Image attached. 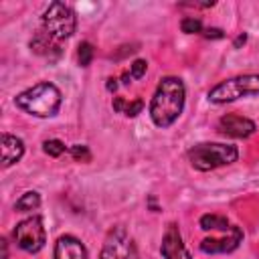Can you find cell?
<instances>
[{"instance_id":"obj_1","label":"cell","mask_w":259,"mask_h":259,"mask_svg":"<svg viewBox=\"0 0 259 259\" xmlns=\"http://www.w3.org/2000/svg\"><path fill=\"white\" fill-rule=\"evenodd\" d=\"M186 101V89L182 79L164 77L150 101V117L158 127H170L182 113Z\"/></svg>"},{"instance_id":"obj_2","label":"cell","mask_w":259,"mask_h":259,"mask_svg":"<svg viewBox=\"0 0 259 259\" xmlns=\"http://www.w3.org/2000/svg\"><path fill=\"white\" fill-rule=\"evenodd\" d=\"M61 103H63V95H61L59 87L49 81H40L14 97V105L34 117L57 115L61 109Z\"/></svg>"},{"instance_id":"obj_3","label":"cell","mask_w":259,"mask_h":259,"mask_svg":"<svg viewBox=\"0 0 259 259\" xmlns=\"http://www.w3.org/2000/svg\"><path fill=\"white\" fill-rule=\"evenodd\" d=\"M239 158V150L231 144H196L188 150V162L192 164V168L200 170V172H208L221 166H229L233 162H237Z\"/></svg>"},{"instance_id":"obj_4","label":"cell","mask_w":259,"mask_h":259,"mask_svg":"<svg viewBox=\"0 0 259 259\" xmlns=\"http://www.w3.org/2000/svg\"><path fill=\"white\" fill-rule=\"evenodd\" d=\"M40 24H42V32H47L51 38L63 40V38H69L75 32L77 16L67 4L51 2L49 8L40 16Z\"/></svg>"},{"instance_id":"obj_5","label":"cell","mask_w":259,"mask_h":259,"mask_svg":"<svg viewBox=\"0 0 259 259\" xmlns=\"http://www.w3.org/2000/svg\"><path fill=\"white\" fill-rule=\"evenodd\" d=\"M247 95H259V75H239L221 81L208 91V101L229 103Z\"/></svg>"},{"instance_id":"obj_6","label":"cell","mask_w":259,"mask_h":259,"mask_svg":"<svg viewBox=\"0 0 259 259\" xmlns=\"http://www.w3.org/2000/svg\"><path fill=\"white\" fill-rule=\"evenodd\" d=\"M16 245L26 251V253H36L45 247V241H47V233H45V227H42V221L40 217H28L24 221H20L16 227H14V233H12Z\"/></svg>"},{"instance_id":"obj_7","label":"cell","mask_w":259,"mask_h":259,"mask_svg":"<svg viewBox=\"0 0 259 259\" xmlns=\"http://www.w3.org/2000/svg\"><path fill=\"white\" fill-rule=\"evenodd\" d=\"M99 259H140L138 249L123 227H115L107 233Z\"/></svg>"},{"instance_id":"obj_8","label":"cell","mask_w":259,"mask_h":259,"mask_svg":"<svg viewBox=\"0 0 259 259\" xmlns=\"http://www.w3.org/2000/svg\"><path fill=\"white\" fill-rule=\"evenodd\" d=\"M219 132L223 136H229V138H249L251 134H255L257 125L253 119L249 117H243V115H237V113H227L219 119Z\"/></svg>"},{"instance_id":"obj_9","label":"cell","mask_w":259,"mask_h":259,"mask_svg":"<svg viewBox=\"0 0 259 259\" xmlns=\"http://www.w3.org/2000/svg\"><path fill=\"white\" fill-rule=\"evenodd\" d=\"M160 253H162V259H192L188 249L184 247L182 235H180V231H178V227L174 223H170L166 227V231H164Z\"/></svg>"},{"instance_id":"obj_10","label":"cell","mask_w":259,"mask_h":259,"mask_svg":"<svg viewBox=\"0 0 259 259\" xmlns=\"http://www.w3.org/2000/svg\"><path fill=\"white\" fill-rule=\"evenodd\" d=\"M241 239H243V231L233 225L227 231L225 237H217V239H210L208 237V239H202L200 241V251L202 253H210V255H214V253H231V251H235L239 247Z\"/></svg>"},{"instance_id":"obj_11","label":"cell","mask_w":259,"mask_h":259,"mask_svg":"<svg viewBox=\"0 0 259 259\" xmlns=\"http://www.w3.org/2000/svg\"><path fill=\"white\" fill-rule=\"evenodd\" d=\"M55 259H87V251L83 247V243L73 237V235H63L57 239L55 243V251H53Z\"/></svg>"},{"instance_id":"obj_12","label":"cell","mask_w":259,"mask_h":259,"mask_svg":"<svg viewBox=\"0 0 259 259\" xmlns=\"http://www.w3.org/2000/svg\"><path fill=\"white\" fill-rule=\"evenodd\" d=\"M24 154V144L12 134H2V166L8 168L16 164Z\"/></svg>"},{"instance_id":"obj_13","label":"cell","mask_w":259,"mask_h":259,"mask_svg":"<svg viewBox=\"0 0 259 259\" xmlns=\"http://www.w3.org/2000/svg\"><path fill=\"white\" fill-rule=\"evenodd\" d=\"M30 49L36 53V55H42V57H49V59H55L61 55V49L57 45L55 38H51L47 32H36L34 38L30 40Z\"/></svg>"},{"instance_id":"obj_14","label":"cell","mask_w":259,"mask_h":259,"mask_svg":"<svg viewBox=\"0 0 259 259\" xmlns=\"http://www.w3.org/2000/svg\"><path fill=\"white\" fill-rule=\"evenodd\" d=\"M113 109L121 115H127V117H134L138 115L142 109H144V101L140 97L136 99H125V97H115L113 99Z\"/></svg>"},{"instance_id":"obj_15","label":"cell","mask_w":259,"mask_h":259,"mask_svg":"<svg viewBox=\"0 0 259 259\" xmlns=\"http://www.w3.org/2000/svg\"><path fill=\"white\" fill-rule=\"evenodd\" d=\"M233 225L229 223V219L227 217H223V214H202L200 217V229H204V231H229Z\"/></svg>"},{"instance_id":"obj_16","label":"cell","mask_w":259,"mask_h":259,"mask_svg":"<svg viewBox=\"0 0 259 259\" xmlns=\"http://www.w3.org/2000/svg\"><path fill=\"white\" fill-rule=\"evenodd\" d=\"M38 204H40V194H38V192H34V190H28V192H24V194L16 200L14 208H16V210H20V212H26V210L36 208Z\"/></svg>"},{"instance_id":"obj_17","label":"cell","mask_w":259,"mask_h":259,"mask_svg":"<svg viewBox=\"0 0 259 259\" xmlns=\"http://www.w3.org/2000/svg\"><path fill=\"white\" fill-rule=\"evenodd\" d=\"M180 28H182V32H186V34H194V32H202V30H204L200 18H194V16H184V18L180 20Z\"/></svg>"},{"instance_id":"obj_18","label":"cell","mask_w":259,"mask_h":259,"mask_svg":"<svg viewBox=\"0 0 259 259\" xmlns=\"http://www.w3.org/2000/svg\"><path fill=\"white\" fill-rule=\"evenodd\" d=\"M77 61L81 67H89L91 61H93V47L91 42H81L79 49H77Z\"/></svg>"},{"instance_id":"obj_19","label":"cell","mask_w":259,"mask_h":259,"mask_svg":"<svg viewBox=\"0 0 259 259\" xmlns=\"http://www.w3.org/2000/svg\"><path fill=\"white\" fill-rule=\"evenodd\" d=\"M42 150H45V154H49V156H53V158H59V156L67 150V146H65L61 140H47V142L42 144Z\"/></svg>"},{"instance_id":"obj_20","label":"cell","mask_w":259,"mask_h":259,"mask_svg":"<svg viewBox=\"0 0 259 259\" xmlns=\"http://www.w3.org/2000/svg\"><path fill=\"white\" fill-rule=\"evenodd\" d=\"M146 69H148V63L144 59H138L130 65V77L132 79H142L146 75Z\"/></svg>"},{"instance_id":"obj_21","label":"cell","mask_w":259,"mask_h":259,"mask_svg":"<svg viewBox=\"0 0 259 259\" xmlns=\"http://www.w3.org/2000/svg\"><path fill=\"white\" fill-rule=\"evenodd\" d=\"M69 152H71V156H73L75 160H81V162H89V160H91V152L87 150V146L75 144V146L69 148Z\"/></svg>"},{"instance_id":"obj_22","label":"cell","mask_w":259,"mask_h":259,"mask_svg":"<svg viewBox=\"0 0 259 259\" xmlns=\"http://www.w3.org/2000/svg\"><path fill=\"white\" fill-rule=\"evenodd\" d=\"M202 34H204L206 38H223V36H225L221 28H204Z\"/></svg>"},{"instance_id":"obj_23","label":"cell","mask_w":259,"mask_h":259,"mask_svg":"<svg viewBox=\"0 0 259 259\" xmlns=\"http://www.w3.org/2000/svg\"><path fill=\"white\" fill-rule=\"evenodd\" d=\"M245 38H247V36H245V34H241V36H239V38H237V40H235V45H237V47H239V45H241V42H245Z\"/></svg>"}]
</instances>
